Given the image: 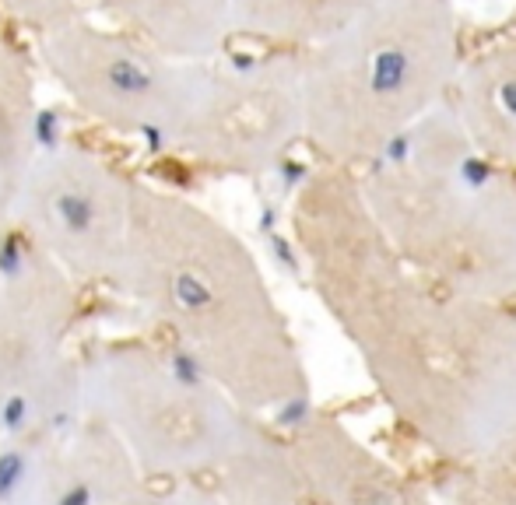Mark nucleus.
Masks as SVG:
<instances>
[{
    "label": "nucleus",
    "instance_id": "20e7f679",
    "mask_svg": "<svg viewBox=\"0 0 516 505\" xmlns=\"http://www.w3.org/2000/svg\"><path fill=\"white\" fill-rule=\"evenodd\" d=\"M78 285L25 249L0 281V435H67L85 421L71 355Z\"/></svg>",
    "mask_w": 516,
    "mask_h": 505
},
{
    "label": "nucleus",
    "instance_id": "7ed1b4c3",
    "mask_svg": "<svg viewBox=\"0 0 516 505\" xmlns=\"http://www.w3.org/2000/svg\"><path fill=\"white\" fill-rule=\"evenodd\" d=\"M46 74L71 106L102 130L137 141L176 144L208 74L113 25L78 15L36 32Z\"/></svg>",
    "mask_w": 516,
    "mask_h": 505
},
{
    "label": "nucleus",
    "instance_id": "ddd939ff",
    "mask_svg": "<svg viewBox=\"0 0 516 505\" xmlns=\"http://www.w3.org/2000/svg\"><path fill=\"white\" fill-rule=\"evenodd\" d=\"M411 78V60L404 50H380L373 60V92L394 95L408 85Z\"/></svg>",
    "mask_w": 516,
    "mask_h": 505
},
{
    "label": "nucleus",
    "instance_id": "dca6fc26",
    "mask_svg": "<svg viewBox=\"0 0 516 505\" xmlns=\"http://www.w3.org/2000/svg\"><path fill=\"white\" fill-rule=\"evenodd\" d=\"M499 102H502V109L516 120V81H506V85L499 88Z\"/></svg>",
    "mask_w": 516,
    "mask_h": 505
},
{
    "label": "nucleus",
    "instance_id": "f8f14e48",
    "mask_svg": "<svg viewBox=\"0 0 516 505\" xmlns=\"http://www.w3.org/2000/svg\"><path fill=\"white\" fill-rule=\"evenodd\" d=\"M130 505H222L215 491L194 481H144Z\"/></svg>",
    "mask_w": 516,
    "mask_h": 505
},
{
    "label": "nucleus",
    "instance_id": "1a4fd4ad",
    "mask_svg": "<svg viewBox=\"0 0 516 505\" xmlns=\"http://www.w3.org/2000/svg\"><path fill=\"white\" fill-rule=\"evenodd\" d=\"M39 151V85L25 50L0 32V211L8 214ZM11 218V214H8Z\"/></svg>",
    "mask_w": 516,
    "mask_h": 505
},
{
    "label": "nucleus",
    "instance_id": "9b49d317",
    "mask_svg": "<svg viewBox=\"0 0 516 505\" xmlns=\"http://www.w3.org/2000/svg\"><path fill=\"white\" fill-rule=\"evenodd\" d=\"M0 11L15 25H22V29H29L36 36V32L50 29L53 22H64V18L78 15L81 4L78 0H0Z\"/></svg>",
    "mask_w": 516,
    "mask_h": 505
},
{
    "label": "nucleus",
    "instance_id": "f03ea898",
    "mask_svg": "<svg viewBox=\"0 0 516 505\" xmlns=\"http://www.w3.org/2000/svg\"><path fill=\"white\" fill-rule=\"evenodd\" d=\"M85 418L99 421L148 481L215 474L246 428L194 365L141 341L106 344L81 362Z\"/></svg>",
    "mask_w": 516,
    "mask_h": 505
},
{
    "label": "nucleus",
    "instance_id": "39448f33",
    "mask_svg": "<svg viewBox=\"0 0 516 505\" xmlns=\"http://www.w3.org/2000/svg\"><path fill=\"white\" fill-rule=\"evenodd\" d=\"M134 176L81 141L39 144L11 225L32 253L50 260L74 285H113L130 228Z\"/></svg>",
    "mask_w": 516,
    "mask_h": 505
},
{
    "label": "nucleus",
    "instance_id": "f257e3e1",
    "mask_svg": "<svg viewBox=\"0 0 516 505\" xmlns=\"http://www.w3.org/2000/svg\"><path fill=\"white\" fill-rule=\"evenodd\" d=\"M113 288L137 302L204 379L239 397L278 393V337L246 253L187 193L134 176Z\"/></svg>",
    "mask_w": 516,
    "mask_h": 505
},
{
    "label": "nucleus",
    "instance_id": "2eb2a0df",
    "mask_svg": "<svg viewBox=\"0 0 516 505\" xmlns=\"http://www.w3.org/2000/svg\"><path fill=\"white\" fill-rule=\"evenodd\" d=\"M464 179L474 186H485L488 179H492V169H488L485 162H478V158H471V162H464Z\"/></svg>",
    "mask_w": 516,
    "mask_h": 505
},
{
    "label": "nucleus",
    "instance_id": "423d86ee",
    "mask_svg": "<svg viewBox=\"0 0 516 505\" xmlns=\"http://www.w3.org/2000/svg\"><path fill=\"white\" fill-rule=\"evenodd\" d=\"M288 120V99L260 60H239L232 78L204 81L190 120L172 148L222 169H246L271 155Z\"/></svg>",
    "mask_w": 516,
    "mask_h": 505
},
{
    "label": "nucleus",
    "instance_id": "a211bd4d",
    "mask_svg": "<svg viewBox=\"0 0 516 505\" xmlns=\"http://www.w3.org/2000/svg\"><path fill=\"white\" fill-rule=\"evenodd\" d=\"M373 505H390V502H383V498H373Z\"/></svg>",
    "mask_w": 516,
    "mask_h": 505
},
{
    "label": "nucleus",
    "instance_id": "9d476101",
    "mask_svg": "<svg viewBox=\"0 0 516 505\" xmlns=\"http://www.w3.org/2000/svg\"><path fill=\"white\" fill-rule=\"evenodd\" d=\"M64 435H0V505H32L46 456Z\"/></svg>",
    "mask_w": 516,
    "mask_h": 505
},
{
    "label": "nucleus",
    "instance_id": "f3484780",
    "mask_svg": "<svg viewBox=\"0 0 516 505\" xmlns=\"http://www.w3.org/2000/svg\"><path fill=\"white\" fill-rule=\"evenodd\" d=\"M404 151H408V137H397V141L390 144V158H397V162H401Z\"/></svg>",
    "mask_w": 516,
    "mask_h": 505
},
{
    "label": "nucleus",
    "instance_id": "6e6552de",
    "mask_svg": "<svg viewBox=\"0 0 516 505\" xmlns=\"http://www.w3.org/2000/svg\"><path fill=\"white\" fill-rule=\"evenodd\" d=\"M113 29L180 60H201L229 43L232 0H92Z\"/></svg>",
    "mask_w": 516,
    "mask_h": 505
},
{
    "label": "nucleus",
    "instance_id": "0eeeda50",
    "mask_svg": "<svg viewBox=\"0 0 516 505\" xmlns=\"http://www.w3.org/2000/svg\"><path fill=\"white\" fill-rule=\"evenodd\" d=\"M144 481L127 449L85 418L50 449L32 505H130Z\"/></svg>",
    "mask_w": 516,
    "mask_h": 505
},
{
    "label": "nucleus",
    "instance_id": "4468645a",
    "mask_svg": "<svg viewBox=\"0 0 516 505\" xmlns=\"http://www.w3.org/2000/svg\"><path fill=\"white\" fill-rule=\"evenodd\" d=\"M11 239H15V225H11L8 214L0 211V281H4L11 257H15V249H11Z\"/></svg>",
    "mask_w": 516,
    "mask_h": 505
}]
</instances>
